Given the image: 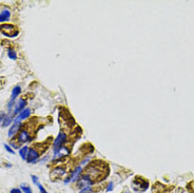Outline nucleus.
I'll return each instance as SVG.
<instances>
[{"instance_id":"1","label":"nucleus","mask_w":194,"mask_h":193,"mask_svg":"<svg viewBox=\"0 0 194 193\" xmlns=\"http://www.w3.org/2000/svg\"><path fill=\"white\" fill-rule=\"evenodd\" d=\"M105 167H107L105 165H99L97 164V161H94L91 163L90 166H88L85 172H82V175L93 184H95L96 181H102L105 177H107L108 170H105Z\"/></svg>"},{"instance_id":"2","label":"nucleus","mask_w":194,"mask_h":193,"mask_svg":"<svg viewBox=\"0 0 194 193\" xmlns=\"http://www.w3.org/2000/svg\"><path fill=\"white\" fill-rule=\"evenodd\" d=\"M0 32L6 37H10V38H14V37L18 36L19 31L17 30V28L13 24L10 23H3L0 25Z\"/></svg>"},{"instance_id":"3","label":"nucleus","mask_w":194,"mask_h":193,"mask_svg":"<svg viewBox=\"0 0 194 193\" xmlns=\"http://www.w3.org/2000/svg\"><path fill=\"white\" fill-rule=\"evenodd\" d=\"M82 170L83 169L80 165L77 166V167L75 168L71 173H70L69 176H67L65 179H63V183H65V185H68V184H70V183H75V181L77 183V181L79 179V177H80L81 174H82Z\"/></svg>"},{"instance_id":"4","label":"nucleus","mask_w":194,"mask_h":193,"mask_svg":"<svg viewBox=\"0 0 194 193\" xmlns=\"http://www.w3.org/2000/svg\"><path fill=\"white\" fill-rule=\"evenodd\" d=\"M132 188L134 191H146L149 189V181L142 177H135L132 183Z\"/></svg>"},{"instance_id":"5","label":"nucleus","mask_w":194,"mask_h":193,"mask_svg":"<svg viewBox=\"0 0 194 193\" xmlns=\"http://www.w3.org/2000/svg\"><path fill=\"white\" fill-rule=\"evenodd\" d=\"M67 139H68L67 134H65L63 131H60V132L58 133V135L56 136V138H55L54 144H53V150H54V153H56L57 151H59L63 147V145H65V143L67 141Z\"/></svg>"},{"instance_id":"6","label":"nucleus","mask_w":194,"mask_h":193,"mask_svg":"<svg viewBox=\"0 0 194 193\" xmlns=\"http://www.w3.org/2000/svg\"><path fill=\"white\" fill-rule=\"evenodd\" d=\"M65 174H67V168L63 167V166H56V167L51 170L50 176L51 179L53 181H55L56 179H61Z\"/></svg>"},{"instance_id":"7","label":"nucleus","mask_w":194,"mask_h":193,"mask_svg":"<svg viewBox=\"0 0 194 193\" xmlns=\"http://www.w3.org/2000/svg\"><path fill=\"white\" fill-rule=\"evenodd\" d=\"M21 127H22V123H21V121H19L18 119H16V117H15L14 121H13L12 126H11L10 130H8V136L10 137V138L15 137L19 133Z\"/></svg>"},{"instance_id":"8","label":"nucleus","mask_w":194,"mask_h":193,"mask_svg":"<svg viewBox=\"0 0 194 193\" xmlns=\"http://www.w3.org/2000/svg\"><path fill=\"white\" fill-rule=\"evenodd\" d=\"M31 141H32V135L30 134V132H28L26 129H22V130L19 131V133L17 134V143H18L19 145L26 144Z\"/></svg>"},{"instance_id":"9","label":"nucleus","mask_w":194,"mask_h":193,"mask_svg":"<svg viewBox=\"0 0 194 193\" xmlns=\"http://www.w3.org/2000/svg\"><path fill=\"white\" fill-rule=\"evenodd\" d=\"M39 157H40L39 151L35 147L30 148V149H28V156H26V161H28V164H36L37 161H39Z\"/></svg>"},{"instance_id":"10","label":"nucleus","mask_w":194,"mask_h":193,"mask_svg":"<svg viewBox=\"0 0 194 193\" xmlns=\"http://www.w3.org/2000/svg\"><path fill=\"white\" fill-rule=\"evenodd\" d=\"M26 105H28V103H26L25 99H23V98L18 99V101L15 103V108H14V110H13V114L18 115L21 111H23L24 109L26 108Z\"/></svg>"},{"instance_id":"11","label":"nucleus","mask_w":194,"mask_h":193,"mask_svg":"<svg viewBox=\"0 0 194 193\" xmlns=\"http://www.w3.org/2000/svg\"><path fill=\"white\" fill-rule=\"evenodd\" d=\"M30 116H31V109L30 108H25L23 111H21V112L19 113L18 115H17L16 119H18L19 121H22V120H25V119H28Z\"/></svg>"},{"instance_id":"12","label":"nucleus","mask_w":194,"mask_h":193,"mask_svg":"<svg viewBox=\"0 0 194 193\" xmlns=\"http://www.w3.org/2000/svg\"><path fill=\"white\" fill-rule=\"evenodd\" d=\"M11 11L8 10V8H5V10L1 11L0 12V22L1 23H4V22L8 21L11 19Z\"/></svg>"},{"instance_id":"13","label":"nucleus","mask_w":194,"mask_h":193,"mask_svg":"<svg viewBox=\"0 0 194 193\" xmlns=\"http://www.w3.org/2000/svg\"><path fill=\"white\" fill-rule=\"evenodd\" d=\"M14 119H15V117H14V114H13V113H11V114H8V115L6 114L5 118H4V120L1 126L3 128H6V127H8V126H12Z\"/></svg>"},{"instance_id":"14","label":"nucleus","mask_w":194,"mask_h":193,"mask_svg":"<svg viewBox=\"0 0 194 193\" xmlns=\"http://www.w3.org/2000/svg\"><path fill=\"white\" fill-rule=\"evenodd\" d=\"M21 94V86H16L13 88L12 91V96H11V100H15L19 95Z\"/></svg>"},{"instance_id":"15","label":"nucleus","mask_w":194,"mask_h":193,"mask_svg":"<svg viewBox=\"0 0 194 193\" xmlns=\"http://www.w3.org/2000/svg\"><path fill=\"white\" fill-rule=\"evenodd\" d=\"M28 149H30V148H28V146H23V147H21L20 149H19V155H20V157L23 159V161H26Z\"/></svg>"},{"instance_id":"16","label":"nucleus","mask_w":194,"mask_h":193,"mask_svg":"<svg viewBox=\"0 0 194 193\" xmlns=\"http://www.w3.org/2000/svg\"><path fill=\"white\" fill-rule=\"evenodd\" d=\"M8 57L10 59H12V60H16V59H17L16 51L13 50V49H8Z\"/></svg>"},{"instance_id":"17","label":"nucleus","mask_w":194,"mask_h":193,"mask_svg":"<svg viewBox=\"0 0 194 193\" xmlns=\"http://www.w3.org/2000/svg\"><path fill=\"white\" fill-rule=\"evenodd\" d=\"M20 189L21 191H22V193H33L32 189H31L30 186L25 185V184H21L20 185Z\"/></svg>"},{"instance_id":"18","label":"nucleus","mask_w":194,"mask_h":193,"mask_svg":"<svg viewBox=\"0 0 194 193\" xmlns=\"http://www.w3.org/2000/svg\"><path fill=\"white\" fill-rule=\"evenodd\" d=\"M113 189H114V183L113 181H109L107 187H105V192H111Z\"/></svg>"},{"instance_id":"19","label":"nucleus","mask_w":194,"mask_h":193,"mask_svg":"<svg viewBox=\"0 0 194 193\" xmlns=\"http://www.w3.org/2000/svg\"><path fill=\"white\" fill-rule=\"evenodd\" d=\"M78 193H94L93 188H85V189H81Z\"/></svg>"},{"instance_id":"20","label":"nucleus","mask_w":194,"mask_h":193,"mask_svg":"<svg viewBox=\"0 0 194 193\" xmlns=\"http://www.w3.org/2000/svg\"><path fill=\"white\" fill-rule=\"evenodd\" d=\"M37 187H38V189H39V192H40V193H48L47 189H45V188L43 187V186L41 185L40 183H39L38 185H37Z\"/></svg>"},{"instance_id":"21","label":"nucleus","mask_w":194,"mask_h":193,"mask_svg":"<svg viewBox=\"0 0 194 193\" xmlns=\"http://www.w3.org/2000/svg\"><path fill=\"white\" fill-rule=\"evenodd\" d=\"M4 149H5L6 151H8V153H11V154H14V150H13V148L12 147H11V146L10 145H6V144H5V145H4Z\"/></svg>"},{"instance_id":"22","label":"nucleus","mask_w":194,"mask_h":193,"mask_svg":"<svg viewBox=\"0 0 194 193\" xmlns=\"http://www.w3.org/2000/svg\"><path fill=\"white\" fill-rule=\"evenodd\" d=\"M31 178H32V181H33V183H34L36 186L39 184V178H38V176H36V175H32V176H31Z\"/></svg>"},{"instance_id":"23","label":"nucleus","mask_w":194,"mask_h":193,"mask_svg":"<svg viewBox=\"0 0 194 193\" xmlns=\"http://www.w3.org/2000/svg\"><path fill=\"white\" fill-rule=\"evenodd\" d=\"M15 100H10V103H8V111H12L13 107H15Z\"/></svg>"},{"instance_id":"24","label":"nucleus","mask_w":194,"mask_h":193,"mask_svg":"<svg viewBox=\"0 0 194 193\" xmlns=\"http://www.w3.org/2000/svg\"><path fill=\"white\" fill-rule=\"evenodd\" d=\"M5 116H6V113L0 112V125H2V123H3L4 118H5Z\"/></svg>"},{"instance_id":"25","label":"nucleus","mask_w":194,"mask_h":193,"mask_svg":"<svg viewBox=\"0 0 194 193\" xmlns=\"http://www.w3.org/2000/svg\"><path fill=\"white\" fill-rule=\"evenodd\" d=\"M10 193H22L20 188H13L10 190Z\"/></svg>"},{"instance_id":"26","label":"nucleus","mask_w":194,"mask_h":193,"mask_svg":"<svg viewBox=\"0 0 194 193\" xmlns=\"http://www.w3.org/2000/svg\"><path fill=\"white\" fill-rule=\"evenodd\" d=\"M10 146L12 148H15V149H18L19 148V144H16V143H14V141H11Z\"/></svg>"},{"instance_id":"27","label":"nucleus","mask_w":194,"mask_h":193,"mask_svg":"<svg viewBox=\"0 0 194 193\" xmlns=\"http://www.w3.org/2000/svg\"><path fill=\"white\" fill-rule=\"evenodd\" d=\"M5 167L6 168H12V165L10 163H5Z\"/></svg>"}]
</instances>
